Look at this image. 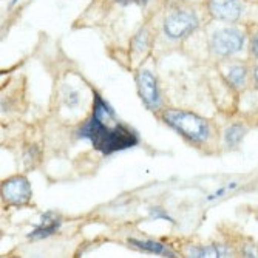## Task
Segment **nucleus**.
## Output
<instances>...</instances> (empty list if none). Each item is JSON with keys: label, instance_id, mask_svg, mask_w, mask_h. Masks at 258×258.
Instances as JSON below:
<instances>
[{"label": "nucleus", "instance_id": "ddd939ff", "mask_svg": "<svg viewBox=\"0 0 258 258\" xmlns=\"http://www.w3.org/2000/svg\"><path fill=\"white\" fill-rule=\"evenodd\" d=\"M146 43H147V34H146V31H141V33L136 36L135 42H133L135 50H139V53H141V51H143V50L146 48Z\"/></svg>", "mask_w": 258, "mask_h": 258}, {"label": "nucleus", "instance_id": "f8f14e48", "mask_svg": "<svg viewBox=\"0 0 258 258\" xmlns=\"http://www.w3.org/2000/svg\"><path fill=\"white\" fill-rule=\"evenodd\" d=\"M246 76H247V72L244 67H232L227 75V81L230 82L232 87L241 88L246 84Z\"/></svg>", "mask_w": 258, "mask_h": 258}, {"label": "nucleus", "instance_id": "20e7f679", "mask_svg": "<svg viewBox=\"0 0 258 258\" xmlns=\"http://www.w3.org/2000/svg\"><path fill=\"white\" fill-rule=\"evenodd\" d=\"M198 27V19L194 13L176 11L170 14L164 22V31L172 39H181L190 34Z\"/></svg>", "mask_w": 258, "mask_h": 258}, {"label": "nucleus", "instance_id": "2eb2a0df", "mask_svg": "<svg viewBox=\"0 0 258 258\" xmlns=\"http://www.w3.org/2000/svg\"><path fill=\"white\" fill-rule=\"evenodd\" d=\"M63 99H65V105H68L70 108H73L79 102V95H78L75 90H70V93H68V95H65Z\"/></svg>", "mask_w": 258, "mask_h": 258}, {"label": "nucleus", "instance_id": "6ab92c4d", "mask_svg": "<svg viewBox=\"0 0 258 258\" xmlns=\"http://www.w3.org/2000/svg\"><path fill=\"white\" fill-rule=\"evenodd\" d=\"M119 4H146L147 0H116Z\"/></svg>", "mask_w": 258, "mask_h": 258}, {"label": "nucleus", "instance_id": "9d476101", "mask_svg": "<svg viewBox=\"0 0 258 258\" xmlns=\"http://www.w3.org/2000/svg\"><path fill=\"white\" fill-rule=\"evenodd\" d=\"M128 243L141 250L146 252H152V253H159L164 256H175L173 252H170L166 246L158 243V241H139V240H128Z\"/></svg>", "mask_w": 258, "mask_h": 258}, {"label": "nucleus", "instance_id": "0eeeda50", "mask_svg": "<svg viewBox=\"0 0 258 258\" xmlns=\"http://www.w3.org/2000/svg\"><path fill=\"white\" fill-rule=\"evenodd\" d=\"M210 13L221 20H237L243 13L241 0H212Z\"/></svg>", "mask_w": 258, "mask_h": 258}, {"label": "nucleus", "instance_id": "9b49d317", "mask_svg": "<svg viewBox=\"0 0 258 258\" xmlns=\"http://www.w3.org/2000/svg\"><path fill=\"white\" fill-rule=\"evenodd\" d=\"M246 135V128L243 125H230L226 132H224V141L227 143V146L230 147H235L241 143V139L244 138Z\"/></svg>", "mask_w": 258, "mask_h": 258}, {"label": "nucleus", "instance_id": "39448f33", "mask_svg": "<svg viewBox=\"0 0 258 258\" xmlns=\"http://www.w3.org/2000/svg\"><path fill=\"white\" fill-rule=\"evenodd\" d=\"M2 197L8 204L23 206L31 198V185L23 176L10 178L2 184Z\"/></svg>", "mask_w": 258, "mask_h": 258}, {"label": "nucleus", "instance_id": "dca6fc26", "mask_svg": "<svg viewBox=\"0 0 258 258\" xmlns=\"http://www.w3.org/2000/svg\"><path fill=\"white\" fill-rule=\"evenodd\" d=\"M150 215H152L153 218H158V220H167V221L173 223V220H172L166 212H162V210H161L159 207H153V209H150Z\"/></svg>", "mask_w": 258, "mask_h": 258}, {"label": "nucleus", "instance_id": "f03ea898", "mask_svg": "<svg viewBox=\"0 0 258 258\" xmlns=\"http://www.w3.org/2000/svg\"><path fill=\"white\" fill-rule=\"evenodd\" d=\"M162 119L192 143H204L209 138V124L195 113L182 110H167L164 111Z\"/></svg>", "mask_w": 258, "mask_h": 258}, {"label": "nucleus", "instance_id": "412c9836", "mask_svg": "<svg viewBox=\"0 0 258 258\" xmlns=\"http://www.w3.org/2000/svg\"><path fill=\"white\" fill-rule=\"evenodd\" d=\"M16 2H19V0H11V4H10V7H13V5H14Z\"/></svg>", "mask_w": 258, "mask_h": 258}, {"label": "nucleus", "instance_id": "7ed1b4c3", "mask_svg": "<svg viewBox=\"0 0 258 258\" xmlns=\"http://www.w3.org/2000/svg\"><path fill=\"white\" fill-rule=\"evenodd\" d=\"M243 43H244L243 33L233 28L217 31L212 37V42H210L212 50L220 56H230L238 53L243 48Z\"/></svg>", "mask_w": 258, "mask_h": 258}, {"label": "nucleus", "instance_id": "a211bd4d", "mask_svg": "<svg viewBox=\"0 0 258 258\" xmlns=\"http://www.w3.org/2000/svg\"><path fill=\"white\" fill-rule=\"evenodd\" d=\"M243 255H244V256H258V252L253 249V246L247 244V246L244 247V250H243Z\"/></svg>", "mask_w": 258, "mask_h": 258}, {"label": "nucleus", "instance_id": "423d86ee", "mask_svg": "<svg viewBox=\"0 0 258 258\" xmlns=\"http://www.w3.org/2000/svg\"><path fill=\"white\" fill-rule=\"evenodd\" d=\"M138 91L139 96L143 99V102L149 107V108H158L161 104V98H159V91H158V84L155 76L147 72V70H143L138 75Z\"/></svg>", "mask_w": 258, "mask_h": 258}, {"label": "nucleus", "instance_id": "aec40b11", "mask_svg": "<svg viewBox=\"0 0 258 258\" xmlns=\"http://www.w3.org/2000/svg\"><path fill=\"white\" fill-rule=\"evenodd\" d=\"M253 79H255V82H256V85H258V67L253 70Z\"/></svg>", "mask_w": 258, "mask_h": 258}, {"label": "nucleus", "instance_id": "1a4fd4ad", "mask_svg": "<svg viewBox=\"0 0 258 258\" xmlns=\"http://www.w3.org/2000/svg\"><path fill=\"white\" fill-rule=\"evenodd\" d=\"M189 255L195 258H206V256H230L229 249L223 244H212L207 247H190Z\"/></svg>", "mask_w": 258, "mask_h": 258}, {"label": "nucleus", "instance_id": "6e6552de", "mask_svg": "<svg viewBox=\"0 0 258 258\" xmlns=\"http://www.w3.org/2000/svg\"><path fill=\"white\" fill-rule=\"evenodd\" d=\"M60 227V220L53 215L51 212H46L42 215V220H40V224L37 227H34L31 232H30V238H46L53 235V233H56Z\"/></svg>", "mask_w": 258, "mask_h": 258}, {"label": "nucleus", "instance_id": "4468645a", "mask_svg": "<svg viewBox=\"0 0 258 258\" xmlns=\"http://www.w3.org/2000/svg\"><path fill=\"white\" fill-rule=\"evenodd\" d=\"M237 187V182H230L229 185H224V187H221V189H218L217 192H214L212 195H209V201H212V200H217V198H220V197H223L224 194H227L230 189H235Z\"/></svg>", "mask_w": 258, "mask_h": 258}, {"label": "nucleus", "instance_id": "f3484780", "mask_svg": "<svg viewBox=\"0 0 258 258\" xmlns=\"http://www.w3.org/2000/svg\"><path fill=\"white\" fill-rule=\"evenodd\" d=\"M250 50H252L253 56L258 59V34H256V36H253V37H252V40H250Z\"/></svg>", "mask_w": 258, "mask_h": 258}, {"label": "nucleus", "instance_id": "f257e3e1", "mask_svg": "<svg viewBox=\"0 0 258 258\" xmlns=\"http://www.w3.org/2000/svg\"><path fill=\"white\" fill-rule=\"evenodd\" d=\"M78 135L88 139L93 147L105 156L132 149L139 143L135 132L116 121L113 110L98 93H95L91 118L81 127Z\"/></svg>", "mask_w": 258, "mask_h": 258}]
</instances>
